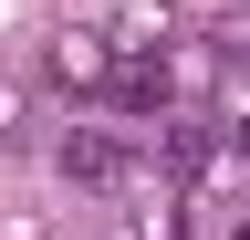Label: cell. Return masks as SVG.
<instances>
[{
	"mask_svg": "<svg viewBox=\"0 0 250 240\" xmlns=\"http://www.w3.org/2000/svg\"><path fill=\"white\" fill-rule=\"evenodd\" d=\"M136 167H146V146L115 136V126H73L62 136V177H83V188H125Z\"/></svg>",
	"mask_w": 250,
	"mask_h": 240,
	"instance_id": "obj_1",
	"label": "cell"
},
{
	"mask_svg": "<svg viewBox=\"0 0 250 240\" xmlns=\"http://www.w3.org/2000/svg\"><path fill=\"white\" fill-rule=\"evenodd\" d=\"M104 84H115V105H136V115H146V105H167V63H115Z\"/></svg>",
	"mask_w": 250,
	"mask_h": 240,
	"instance_id": "obj_2",
	"label": "cell"
},
{
	"mask_svg": "<svg viewBox=\"0 0 250 240\" xmlns=\"http://www.w3.org/2000/svg\"><path fill=\"white\" fill-rule=\"evenodd\" d=\"M52 63H62V84H104V73H115V63H104V42H62Z\"/></svg>",
	"mask_w": 250,
	"mask_h": 240,
	"instance_id": "obj_3",
	"label": "cell"
},
{
	"mask_svg": "<svg viewBox=\"0 0 250 240\" xmlns=\"http://www.w3.org/2000/svg\"><path fill=\"white\" fill-rule=\"evenodd\" d=\"M208 63H219V84H250V32H240V21L219 32V52H208Z\"/></svg>",
	"mask_w": 250,
	"mask_h": 240,
	"instance_id": "obj_4",
	"label": "cell"
},
{
	"mask_svg": "<svg viewBox=\"0 0 250 240\" xmlns=\"http://www.w3.org/2000/svg\"><path fill=\"white\" fill-rule=\"evenodd\" d=\"M11 115H21V84H11V73H0V126H11Z\"/></svg>",
	"mask_w": 250,
	"mask_h": 240,
	"instance_id": "obj_5",
	"label": "cell"
},
{
	"mask_svg": "<svg viewBox=\"0 0 250 240\" xmlns=\"http://www.w3.org/2000/svg\"><path fill=\"white\" fill-rule=\"evenodd\" d=\"M240 240H250V230H240Z\"/></svg>",
	"mask_w": 250,
	"mask_h": 240,
	"instance_id": "obj_6",
	"label": "cell"
}]
</instances>
